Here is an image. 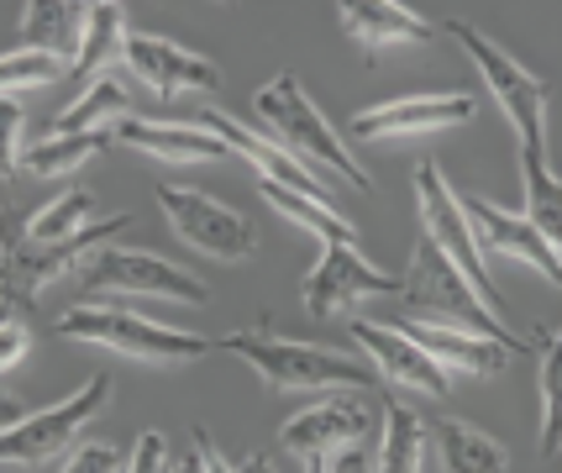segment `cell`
I'll list each match as a JSON object with an SVG mask.
<instances>
[{
  "mask_svg": "<svg viewBox=\"0 0 562 473\" xmlns=\"http://www.w3.org/2000/svg\"><path fill=\"white\" fill-rule=\"evenodd\" d=\"M252 111H258V122L273 132V143L290 153L294 164H305L311 174L326 169L337 184H352L358 195L373 190V179L363 174V164L342 148V137H337L331 122L316 111V100L305 95L300 75H290V69H284V75H273L269 85L252 95Z\"/></svg>",
  "mask_w": 562,
  "mask_h": 473,
  "instance_id": "obj_1",
  "label": "cell"
},
{
  "mask_svg": "<svg viewBox=\"0 0 562 473\" xmlns=\"http://www.w3.org/2000/svg\"><path fill=\"white\" fill-rule=\"evenodd\" d=\"M221 348L237 352L269 390H284V395H311V390L316 395L321 390L363 395L379 384L373 363H358V358L331 348H311V342H294V337H273V331H232Z\"/></svg>",
  "mask_w": 562,
  "mask_h": 473,
  "instance_id": "obj_2",
  "label": "cell"
},
{
  "mask_svg": "<svg viewBox=\"0 0 562 473\" xmlns=\"http://www.w3.org/2000/svg\"><path fill=\"white\" fill-rule=\"evenodd\" d=\"M479 300L484 295L468 284L463 269H458L431 237H420L416 252H411V274H405L400 316H405V322L458 326V331H473V337H490V342H505V348L520 352V337L494 316L490 305H479Z\"/></svg>",
  "mask_w": 562,
  "mask_h": 473,
  "instance_id": "obj_3",
  "label": "cell"
},
{
  "mask_svg": "<svg viewBox=\"0 0 562 473\" xmlns=\"http://www.w3.org/2000/svg\"><path fill=\"white\" fill-rule=\"evenodd\" d=\"M53 331L69 342H95L122 358H143V363H200L211 352V337L132 316L122 305H69V311H58Z\"/></svg>",
  "mask_w": 562,
  "mask_h": 473,
  "instance_id": "obj_4",
  "label": "cell"
},
{
  "mask_svg": "<svg viewBox=\"0 0 562 473\" xmlns=\"http://www.w3.org/2000/svg\"><path fill=\"white\" fill-rule=\"evenodd\" d=\"M447 37H458V48L479 64V75L490 85V95L505 105V116L520 132V148H547V85L531 69H520L510 53L499 48L494 37H484L479 26L447 22Z\"/></svg>",
  "mask_w": 562,
  "mask_h": 473,
  "instance_id": "obj_5",
  "label": "cell"
},
{
  "mask_svg": "<svg viewBox=\"0 0 562 473\" xmlns=\"http://www.w3.org/2000/svg\"><path fill=\"white\" fill-rule=\"evenodd\" d=\"M416 200H420V222H426V237L437 243L458 269L468 274V284L484 295V305H490L494 316L505 311V295H499V284L490 279V269H484V252H479V232H473V222H468L463 211V195H452V184L441 179V169L431 164V158H420L416 164Z\"/></svg>",
  "mask_w": 562,
  "mask_h": 473,
  "instance_id": "obj_6",
  "label": "cell"
},
{
  "mask_svg": "<svg viewBox=\"0 0 562 473\" xmlns=\"http://www.w3.org/2000/svg\"><path fill=\"white\" fill-rule=\"evenodd\" d=\"M105 405H111V379L90 374L69 399H58L53 410L26 416L22 426H11V431L0 437V458H5V469H32V463H48V458H58V452L69 448L74 437L95 421Z\"/></svg>",
  "mask_w": 562,
  "mask_h": 473,
  "instance_id": "obj_7",
  "label": "cell"
},
{
  "mask_svg": "<svg viewBox=\"0 0 562 473\" xmlns=\"http://www.w3.org/2000/svg\"><path fill=\"white\" fill-rule=\"evenodd\" d=\"M74 279H79L85 295H158V300H190V305L211 300V290L195 274H184L179 263L158 258V252H137V248H100Z\"/></svg>",
  "mask_w": 562,
  "mask_h": 473,
  "instance_id": "obj_8",
  "label": "cell"
},
{
  "mask_svg": "<svg viewBox=\"0 0 562 473\" xmlns=\"http://www.w3.org/2000/svg\"><path fill=\"white\" fill-rule=\"evenodd\" d=\"M126 226H132V216L116 211V216H105V222H95L90 232H79L69 243H53V248H32V243H16V237H11V248H5V311L32 305L37 290L53 284V279L79 274L100 248H111V237H122Z\"/></svg>",
  "mask_w": 562,
  "mask_h": 473,
  "instance_id": "obj_9",
  "label": "cell"
},
{
  "mask_svg": "<svg viewBox=\"0 0 562 473\" xmlns=\"http://www.w3.org/2000/svg\"><path fill=\"white\" fill-rule=\"evenodd\" d=\"M158 205L169 211L173 237H179L184 248L216 258V263H247V258L258 252V232H252V222H243L232 205H221V200L205 195V190L158 184Z\"/></svg>",
  "mask_w": 562,
  "mask_h": 473,
  "instance_id": "obj_10",
  "label": "cell"
},
{
  "mask_svg": "<svg viewBox=\"0 0 562 473\" xmlns=\"http://www.w3.org/2000/svg\"><path fill=\"white\" fill-rule=\"evenodd\" d=\"M300 295H305V311L316 322H331V316H347L363 300H379V295L400 300L405 295V279L379 274L358 252V243H321V258H316V269L305 274Z\"/></svg>",
  "mask_w": 562,
  "mask_h": 473,
  "instance_id": "obj_11",
  "label": "cell"
},
{
  "mask_svg": "<svg viewBox=\"0 0 562 473\" xmlns=\"http://www.w3.org/2000/svg\"><path fill=\"white\" fill-rule=\"evenodd\" d=\"M352 342L368 352L373 374L390 390H411V395H447V369L400 322H352Z\"/></svg>",
  "mask_w": 562,
  "mask_h": 473,
  "instance_id": "obj_12",
  "label": "cell"
},
{
  "mask_svg": "<svg viewBox=\"0 0 562 473\" xmlns=\"http://www.w3.org/2000/svg\"><path fill=\"white\" fill-rule=\"evenodd\" d=\"M373 426H379V416H373V405L363 395H326L316 405H305L300 416H290L279 442H284V452L311 463V458H331L337 448L368 442Z\"/></svg>",
  "mask_w": 562,
  "mask_h": 473,
  "instance_id": "obj_13",
  "label": "cell"
},
{
  "mask_svg": "<svg viewBox=\"0 0 562 473\" xmlns=\"http://www.w3.org/2000/svg\"><path fill=\"white\" fill-rule=\"evenodd\" d=\"M126 69L143 79L158 100L211 95V90H221V69L211 58L179 48L169 37H153V32H132V37H126Z\"/></svg>",
  "mask_w": 562,
  "mask_h": 473,
  "instance_id": "obj_14",
  "label": "cell"
},
{
  "mask_svg": "<svg viewBox=\"0 0 562 473\" xmlns=\"http://www.w3.org/2000/svg\"><path fill=\"white\" fill-rule=\"evenodd\" d=\"M473 122V95L447 90V95H400L384 105H368L352 116V137H420L441 126Z\"/></svg>",
  "mask_w": 562,
  "mask_h": 473,
  "instance_id": "obj_15",
  "label": "cell"
},
{
  "mask_svg": "<svg viewBox=\"0 0 562 473\" xmlns=\"http://www.w3.org/2000/svg\"><path fill=\"white\" fill-rule=\"evenodd\" d=\"M200 126L211 132V137H221L232 153H243L247 164L258 169V179H279V184H290V190H300V195L321 200V205H337V195H331V184L326 179H316L305 164H294L290 153L279 148V143H269V137H258V132H247L237 116H226V111H200Z\"/></svg>",
  "mask_w": 562,
  "mask_h": 473,
  "instance_id": "obj_16",
  "label": "cell"
},
{
  "mask_svg": "<svg viewBox=\"0 0 562 473\" xmlns=\"http://www.w3.org/2000/svg\"><path fill=\"white\" fill-rule=\"evenodd\" d=\"M463 211H468V222H473V232L490 237L494 252H510V258H520V263H531L547 284H558L562 290V258L541 243V232L526 222V216H510V211H499L494 200H479V195H468Z\"/></svg>",
  "mask_w": 562,
  "mask_h": 473,
  "instance_id": "obj_17",
  "label": "cell"
},
{
  "mask_svg": "<svg viewBox=\"0 0 562 473\" xmlns=\"http://www.w3.org/2000/svg\"><path fill=\"white\" fill-rule=\"evenodd\" d=\"M394 322L405 326V331H411L420 348L437 358L447 374H452V369H463V374L494 379V374H505V369H510V358H515V348H505V342H490V337H473V331H458V326L405 322V316H394Z\"/></svg>",
  "mask_w": 562,
  "mask_h": 473,
  "instance_id": "obj_18",
  "label": "cell"
},
{
  "mask_svg": "<svg viewBox=\"0 0 562 473\" xmlns=\"http://www.w3.org/2000/svg\"><path fill=\"white\" fill-rule=\"evenodd\" d=\"M337 11H342V32L352 43H363L368 53L400 48V43H437V26L420 22L411 5H394V0H347Z\"/></svg>",
  "mask_w": 562,
  "mask_h": 473,
  "instance_id": "obj_19",
  "label": "cell"
},
{
  "mask_svg": "<svg viewBox=\"0 0 562 473\" xmlns=\"http://www.w3.org/2000/svg\"><path fill=\"white\" fill-rule=\"evenodd\" d=\"M116 143L153 153V158H169V164H211V158L226 153V143L211 137L205 126H164V122H143V116L116 126Z\"/></svg>",
  "mask_w": 562,
  "mask_h": 473,
  "instance_id": "obj_20",
  "label": "cell"
},
{
  "mask_svg": "<svg viewBox=\"0 0 562 473\" xmlns=\"http://www.w3.org/2000/svg\"><path fill=\"white\" fill-rule=\"evenodd\" d=\"M95 222H105V216H100V200L90 195L85 184H74V190H64L58 200L37 205V211L26 216L22 243H32V248H53V243H69V237H79V232H90Z\"/></svg>",
  "mask_w": 562,
  "mask_h": 473,
  "instance_id": "obj_21",
  "label": "cell"
},
{
  "mask_svg": "<svg viewBox=\"0 0 562 473\" xmlns=\"http://www.w3.org/2000/svg\"><path fill=\"white\" fill-rule=\"evenodd\" d=\"M520 184H526V222L562 258V179L552 174L547 148H520Z\"/></svg>",
  "mask_w": 562,
  "mask_h": 473,
  "instance_id": "obj_22",
  "label": "cell"
},
{
  "mask_svg": "<svg viewBox=\"0 0 562 473\" xmlns=\"http://www.w3.org/2000/svg\"><path fill=\"white\" fill-rule=\"evenodd\" d=\"M126 5H116V0H100V5H90V26H85V43H79V53H74V79H105V64H116V58H126Z\"/></svg>",
  "mask_w": 562,
  "mask_h": 473,
  "instance_id": "obj_23",
  "label": "cell"
},
{
  "mask_svg": "<svg viewBox=\"0 0 562 473\" xmlns=\"http://www.w3.org/2000/svg\"><path fill=\"white\" fill-rule=\"evenodd\" d=\"M111 122H132V95H126L122 79L105 75L95 85H85V95L74 100L64 116H53V132L58 137H85V132H111Z\"/></svg>",
  "mask_w": 562,
  "mask_h": 473,
  "instance_id": "obj_24",
  "label": "cell"
},
{
  "mask_svg": "<svg viewBox=\"0 0 562 473\" xmlns=\"http://www.w3.org/2000/svg\"><path fill=\"white\" fill-rule=\"evenodd\" d=\"M437 437V452H441V469L447 473H505V448L484 437L479 426L458 421V416H441L437 426H426Z\"/></svg>",
  "mask_w": 562,
  "mask_h": 473,
  "instance_id": "obj_25",
  "label": "cell"
},
{
  "mask_svg": "<svg viewBox=\"0 0 562 473\" xmlns=\"http://www.w3.org/2000/svg\"><path fill=\"white\" fill-rule=\"evenodd\" d=\"M116 143V132H85V137H58V132H48V137H37L32 148L22 153V174L32 179H69L74 169H85L95 153H105Z\"/></svg>",
  "mask_w": 562,
  "mask_h": 473,
  "instance_id": "obj_26",
  "label": "cell"
},
{
  "mask_svg": "<svg viewBox=\"0 0 562 473\" xmlns=\"http://www.w3.org/2000/svg\"><path fill=\"white\" fill-rule=\"evenodd\" d=\"M85 26H90V5H79V0H37V5H26L22 37H26V48H43V53L74 48L79 53Z\"/></svg>",
  "mask_w": 562,
  "mask_h": 473,
  "instance_id": "obj_27",
  "label": "cell"
},
{
  "mask_svg": "<svg viewBox=\"0 0 562 473\" xmlns=\"http://www.w3.org/2000/svg\"><path fill=\"white\" fill-rule=\"evenodd\" d=\"M258 195L269 200L279 216H290L294 226H305V232H316L321 243H358V226L342 222V211L337 205H321V200L300 195L290 184H279V179H258Z\"/></svg>",
  "mask_w": 562,
  "mask_h": 473,
  "instance_id": "obj_28",
  "label": "cell"
},
{
  "mask_svg": "<svg viewBox=\"0 0 562 473\" xmlns=\"http://www.w3.org/2000/svg\"><path fill=\"white\" fill-rule=\"evenodd\" d=\"M420 458H426V421L405 399H390L379 431V473H420Z\"/></svg>",
  "mask_w": 562,
  "mask_h": 473,
  "instance_id": "obj_29",
  "label": "cell"
},
{
  "mask_svg": "<svg viewBox=\"0 0 562 473\" xmlns=\"http://www.w3.org/2000/svg\"><path fill=\"white\" fill-rule=\"evenodd\" d=\"M541 342V452H562V331H537Z\"/></svg>",
  "mask_w": 562,
  "mask_h": 473,
  "instance_id": "obj_30",
  "label": "cell"
},
{
  "mask_svg": "<svg viewBox=\"0 0 562 473\" xmlns=\"http://www.w3.org/2000/svg\"><path fill=\"white\" fill-rule=\"evenodd\" d=\"M53 79H64V64H58V53L11 48L5 58H0V85H5V100L26 95V90H37V85H53Z\"/></svg>",
  "mask_w": 562,
  "mask_h": 473,
  "instance_id": "obj_31",
  "label": "cell"
},
{
  "mask_svg": "<svg viewBox=\"0 0 562 473\" xmlns=\"http://www.w3.org/2000/svg\"><path fill=\"white\" fill-rule=\"evenodd\" d=\"M64 473H126V463L111 442H85V448L64 463Z\"/></svg>",
  "mask_w": 562,
  "mask_h": 473,
  "instance_id": "obj_32",
  "label": "cell"
},
{
  "mask_svg": "<svg viewBox=\"0 0 562 473\" xmlns=\"http://www.w3.org/2000/svg\"><path fill=\"white\" fill-rule=\"evenodd\" d=\"M331 473H379V452H368V442H352V448H337L326 458Z\"/></svg>",
  "mask_w": 562,
  "mask_h": 473,
  "instance_id": "obj_33",
  "label": "cell"
},
{
  "mask_svg": "<svg viewBox=\"0 0 562 473\" xmlns=\"http://www.w3.org/2000/svg\"><path fill=\"white\" fill-rule=\"evenodd\" d=\"M0 337H5V348H0V369L11 374V369H16V363L26 358V342H32V337H26V326L16 322V311H5V326H0Z\"/></svg>",
  "mask_w": 562,
  "mask_h": 473,
  "instance_id": "obj_34",
  "label": "cell"
},
{
  "mask_svg": "<svg viewBox=\"0 0 562 473\" xmlns=\"http://www.w3.org/2000/svg\"><path fill=\"white\" fill-rule=\"evenodd\" d=\"M195 452L205 458V473H237L226 458H221V448L211 442V431H205V426H195Z\"/></svg>",
  "mask_w": 562,
  "mask_h": 473,
  "instance_id": "obj_35",
  "label": "cell"
},
{
  "mask_svg": "<svg viewBox=\"0 0 562 473\" xmlns=\"http://www.w3.org/2000/svg\"><path fill=\"white\" fill-rule=\"evenodd\" d=\"M237 473H273L269 452H252V458H243V469H237Z\"/></svg>",
  "mask_w": 562,
  "mask_h": 473,
  "instance_id": "obj_36",
  "label": "cell"
},
{
  "mask_svg": "<svg viewBox=\"0 0 562 473\" xmlns=\"http://www.w3.org/2000/svg\"><path fill=\"white\" fill-rule=\"evenodd\" d=\"M169 473H205V458H200V452H190V458L169 463Z\"/></svg>",
  "mask_w": 562,
  "mask_h": 473,
  "instance_id": "obj_37",
  "label": "cell"
},
{
  "mask_svg": "<svg viewBox=\"0 0 562 473\" xmlns=\"http://www.w3.org/2000/svg\"><path fill=\"white\" fill-rule=\"evenodd\" d=\"M305 473H331V469H326V458H311V463H305Z\"/></svg>",
  "mask_w": 562,
  "mask_h": 473,
  "instance_id": "obj_38",
  "label": "cell"
}]
</instances>
